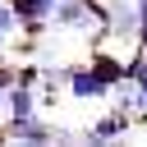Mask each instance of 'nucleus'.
Returning a JSON list of instances; mask_svg holds the SVG:
<instances>
[{
	"label": "nucleus",
	"instance_id": "6",
	"mask_svg": "<svg viewBox=\"0 0 147 147\" xmlns=\"http://www.w3.org/2000/svg\"><path fill=\"white\" fill-rule=\"evenodd\" d=\"M129 124H133V110H110L106 119H96L92 129H87V142H115V138H124L129 133Z\"/></svg>",
	"mask_w": 147,
	"mask_h": 147
},
{
	"label": "nucleus",
	"instance_id": "11",
	"mask_svg": "<svg viewBox=\"0 0 147 147\" xmlns=\"http://www.w3.org/2000/svg\"><path fill=\"white\" fill-rule=\"evenodd\" d=\"M0 101H5V87H0Z\"/></svg>",
	"mask_w": 147,
	"mask_h": 147
},
{
	"label": "nucleus",
	"instance_id": "3",
	"mask_svg": "<svg viewBox=\"0 0 147 147\" xmlns=\"http://www.w3.org/2000/svg\"><path fill=\"white\" fill-rule=\"evenodd\" d=\"M106 32L119 37V41H133L138 37V5L133 0H110L106 5Z\"/></svg>",
	"mask_w": 147,
	"mask_h": 147
},
{
	"label": "nucleus",
	"instance_id": "7",
	"mask_svg": "<svg viewBox=\"0 0 147 147\" xmlns=\"http://www.w3.org/2000/svg\"><path fill=\"white\" fill-rule=\"evenodd\" d=\"M92 69H96V74H101L110 87L129 78V64H124V60H115V55H106V51H101V55H92Z\"/></svg>",
	"mask_w": 147,
	"mask_h": 147
},
{
	"label": "nucleus",
	"instance_id": "12",
	"mask_svg": "<svg viewBox=\"0 0 147 147\" xmlns=\"http://www.w3.org/2000/svg\"><path fill=\"white\" fill-rule=\"evenodd\" d=\"M0 138H5V129H0Z\"/></svg>",
	"mask_w": 147,
	"mask_h": 147
},
{
	"label": "nucleus",
	"instance_id": "9",
	"mask_svg": "<svg viewBox=\"0 0 147 147\" xmlns=\"http://www.w3.org/2000/svg\"><path fill=\"white\" fill-rule=\"evenodd\" d=\"M18 32V18H14V9H9V0H0V51H5V41Z\"/></svg>",
	"mask_w": 147,
	"mask_h": 147
},
{
	"label": "nucleus",
	"instance_id": "5",
	"mask_svg": "<svg viewBox=\"0 0 147 147\" xmlns=\"http://www.w3.org/2000/svg\"><path fill=\"white\" fill-rule=\"evenodd\" d=\"M5 106H9V119H28V115H37V83H9L5 87Z\"/></svg>",
	"mask_w": 147,
	"mask_h": 147
},
{
	"label": "nucleus",
	"instance_id": "1",
	"mask_svg": "<svg viewBox=\"0 0 147 147\" xmlns=\"http://www.w3.org/2000/svg\"><path fill=\"white\" fill-rule=\"evenodd\" d=\"M14 142H64L69 133L64 129H51L41 115H28V119H9V129H5Z\"/></svg>",
	"mask_w": 147,
	"mask_h": 147
},
{
	"label": "nucleus",
	"instance_id": "8",
	"mask_svg": "<svg viewBox=\"0 0 147 147\" xmlns=\"http://www.w3.org/2000/svg\"><path fill=\"white\" fill-rule=\"evenodd\" d=\"M129 78H133V87H138V96H142V110H147V55L129 60Z\"/></svg>",
	"mask_w": 147,
	"mask_h": 147
},
{
	"label": "nucleus",
	"instance_id": "4",
	"mask_svg": "<svg viewBox=\"0 0 147 147\" xmlns=\"http://www.w3.org/2000/svg\"><path fill=\"white\" fill-rule=\"evenodd\" d=\"M9 9H14V18H18V28H23V37H41L55 0H9Z\"/></svg>",
	"mask_w": 147,
	"mask_h": 147
},
{
	"label": "nucleus",
	"instance_id": "10",
	"mask_svg": "<svg viewBox=\"0 0 147 147\" xmlns=\"http://www.w3.org/2000/svg\"><path fill=\"white\" fill-rule=\"evenodd\" d=\"M9 83H18V64H0V87H9Z\"/></svg>",
	"mask_w": 147,
	"mask_h": 147
},
{
	"label": "nucleus",
	"instance_id": "2",
	"mask_svg": "<svg viewBox=\"0 0 147 147\" xmlns=\"http://www.w3.org/2000/svg\"><path fill=\"white\" fill-rule=\"evenodd\" d=\"M64 87H69V96H78V101H101V96H110V83H106L92 64H87V69H69Z\"/></svg>",
	"mask_w": 147,
	"mask_h": 147
}]
</instances>
